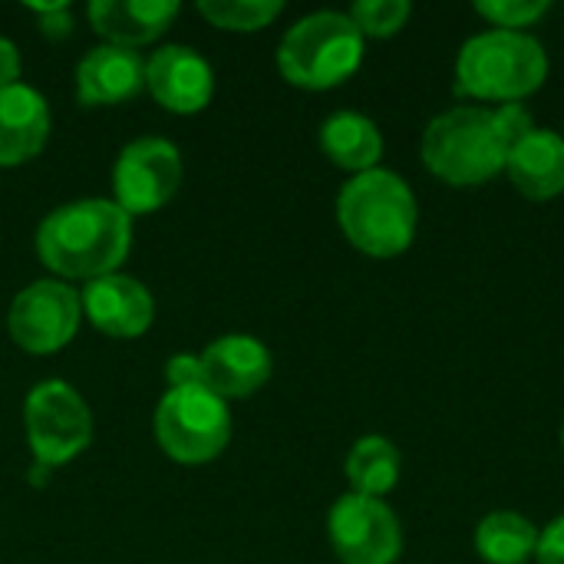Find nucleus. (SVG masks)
<instances>
[{
    "label": "nucleus",
    "mask_w": 564,
    "mask_h": 564,
    "mask_svg": "<svg viewBox=\"0 0 564 564\" xmlns=\"http://www.w3.org/2000/svg\"><path fill=\"white\" fill-rule=\"evenodd\" d=\"M132 248V218L106 198H83L53 208L36 228L40 261L73 281L116 274Z\"/></svg>",
    "instance_id": "obj_1"
},
{
    "label": "nucleus",
    "mask_w": 564,
    "mask_h": 564,
    "mask_svg": "<svg viewBox=\"0 0 564 564\" xmlns=\"http://www.w3.org/2000/svg\"><path fill=\"white\" fill-rule=\"evenodd\" d=\"M416 195L387 169L354 175L337 195V221L347 241L370 258H397L416 238Z\"/></svg>",
    "instance_id": "obj_2"
},
{
    "label": "nucleus",
    "mask_w": 564,
    "mask_h": 564,
    "mask_svg": "<svg viewBox=\"0 0 564 564\" xmlns=\"http://www.w3.org/2000/svg\"><path fill=\"white\" fill-rule=\"evenodd\" d=\"M549 76L542 40L525 30H486L463 43L456 56V89L473 99L522 102Z\"/></svg>",
    "instance_id": "obj_3"
},
{
    "label": "nucleus",
    "mask_w": 564,
    "mask_h": 564,
    "mask_svg": "<svg viewBox=\"0 0 564 564\" xmlns=\"http://www.w3.org/2000/svg\"><path fill=\"white\" fill-rule=\"evenodd\" d=\"M509 142L492 109L456 106L436 116L423 132L426 169L449 185H482L506 172Z\"/></svg>",
    "instance_id": "obj_4"
},
{
    "label": "nucleus",
    "mask_w": 564,
    "mask_h": 564,
    "mask_svg": "<svg viewBox=\"0 0 564 564\" xmlns=\"http://www.w3.org/2000/svg\"><path fill=\"white\" fill-rule=\"evenodd\" d=\"M364 63V33L347 13L317 10L301 17L278 46V69L291 86L334 89Z\"/></svg>",
    "instance_id": "obj_5"
},
{
    "label": "nucleus",
    "mask_w": 564,
    "mask_h": 564,
    "mask_svg": "<svg viewBox=\"0 0 564 564\" xmlns=\"http://www.w3.org/2000/svg\"><path fill=\"white\" fill-rule=\"evenodd\" d=\"M23 423L33 453V486H43L46 473L73 463L93 440V413L79 390L63 380H43L30 390L23 403Z\"/></svg>",
    "instance_id": "obj_6"
},
{
    "label": "nucleus",
    "mask_w": 564,
    "mask_h": 564,
    "mask_svg": "<svg viewBox=\"0 0 564 564\" xmlns=\"http://www.w3.org/2000/svg\"><path fill=\"white\" fill-rule=\"evenodd\" d=\"M155 440L182 466H202L225 453L231 440L228 403L208 387L169 390L155 406Z\"/></svg>",
    "instance_id": "obj_7"
},
{
    "label": "nucleus",
    "mask_w": 564,
    "mask_h": 564,
    "mask_svg": "<svg viewBox=\"0 0 564 564\" xmlns=\"http://www.w3.org/2000/svg\"><path fill=\"white\" fill-rule=\"evenodd\" d=\"M330 549L340 564H393L403 552L400 519L383 499L347 492L327 516Z\"/></svg>",
    "instance_id": "obj_8"
},
{
    "label": "nucleus",
    "mask_w": 564,
    "mask_h": 564,
    "mask_svg": "<svg viewBox=\"0 0 564 564\" xmlns=\"http://www.w3.org/2000/svg\"><path fill=\"white\" fill-rule=\"evenodd\" d=\"M83 304L79 294L63 281H33L23 288L7 314L10 337L20 350L46 357L63 350L79 330Z\"/></svg>",
    "instance_id": "obj_9"
},
{
    "label": "nucleus",
    "mask_w": 564,
    "mask_h": 564,
    "mask_svg": "<svg viewBox=\"0 0 564 564\" xmlns=\"http://www.w3.org/2000/svg\"><path fill=\"white\" fill-rule=\"evenodd\" d=\"M182 152L159 135L132 139L112 169V188H116V205L135 218V215H152L159 212L182 185Z\"/></svg>",
    "instance_id": "obj_10"
},
{
    "label": "nucleus",
    "mask_w": 564,
    "mask_h": 564,
    "mask_svg": "<svg viewBox=\"0 0 564 564\" xmlns=\"http://www.w3.org/2000/svg\"><path fill=\"white\" fill-rule=\"evenodd\" d=\"M145 89L169 112L192 116L212 102L215 69L198 50L169 43L159 53H152V59L145 63Z\"/></svg>",
    "instance_id": "obj_11"
},
{
    "label": "nucleus",
    "mask_w": 564,
    "mask_h": 564,
    "mask_svg": "<svg viewBox=\"0 0 564 564\" xmlns=\"http://www.w3.org/2000/svg\"><path fill=\"white\" fill-rule=\"evenodd\" d=\"M79 304H83V317H89V324L99 334L116 337V340L142 337L155 317V301L149 288L126 274H106V278L86 281Z\"/></svg>",
    "instance_id": "obj_12"
},
{
    "label": "nucleus",
    "mask_w": 564,
    "mask_h": 564,
    "mask_svg": "<svg viewBox=\"0 0 564 564\" xmlns=\"http://www.w3.org/2000/svg\"><path fill=\"white\" fill-rule=\"evenodd\" d=\"M202 380L221 400H245L271 380V350L248 334L212 340L202 354Z\"/></svg>",
    "instance_id": "obj_13"
},
{
    "label": "nucleus",
    "mask_w": 564,
    "mask_h": 564,
    "mask_svg": "<svg viewBox=\"0 0 564 564\" xmlns=\"http://www.w3.org/2000/svg\"><path fill=\"white\" fill-rule=\"evenodd\" d=\"M145 89V59L135 50L102 43L76 66V99L83 106H119Z\"/></svg>",
    "instance_id": "obj_14"
},
{
    "label": "nucleus",
    "mask_w": 564,
    "mask_h": 564,
    "mask_svg": "<svg viewBox=\"0 0 564 564\" xmlns=\"http://www.w3.org/2000/svg\"><path fill=\"white\" fill-rule=\"evenodd\" d=\"M50 139V106L33 86L0 89V169L23 165L43 152Z\"/></svg>",
    "instance_id": "obj_15"
},
{
    "label": "nucleus",
    "mask_w": 564,
    "mask_h": 564,
    "mask_svg": "<svg viewBox=\"0 0 564 564\" xmlns=\"http://www.w3.org/2000/svg\"><path fill=\"white\" fill-rule=\"evenodd\" d=\"M506 172L512 185L532 198L549 202L564 192V135L555 129H532L519 142L509 145Z\"/></svg>",
    "instance_id": "obj_16"
},
{
    "label": "nucleus",
    "mask_w": 564,
    "mask_h": 564,
    "mask_svg": "<svg viewBox=\"0 0 564 564\" xmlns=\"http://www.w3.org/2000/svg\"><path fill=\"white\" fill-rule=\"evenodd\" d=\"M178 17L175 0H96L89 3L93 30L112 46H145L159 40Z\"/></svg>",
    "instance_id": "obj_17"
},
{
    "label": "nucleus",
    "mask_w": 564,
    "mask_h": 564,
    "mask_svg": "<svg viewBox=\"0 0 564 564\" xmlns=\"http://www.w3.org/2000/svg\"><path fill=\"white\" fill-rule=\"evenodd\" d=\"M321 149L337 169L360 175V172L377 169V162L383 155V135L370 116L354 112V109H340V112L324 119Z\"/></svg>",
    "instance_id": "obj_18"
},
{
    "label": "nucleus",
    "mask_w": 564,
    "mask_h": 564,
    "mask_svg": "<svg viewBox=\"0 0 564 564\" xmlns=\"http://www.w3.org/2000/svg\"><path fill=\"white\" fill-rule=\"evenodd\" d=\"M539 529L519 512H489L476 525V552L486 564H525L535 558Z\"/></svg>",
    "instance_id": "obj_19"
},
{
    "label": "nucleus",
    "mask_w": 564,
    "mask_h": 564,
    "mask_svg": "<svg viewBox=\"0 0 564 564\" xmlns=\"http://www.w3.org/2000/svg\"><path fill=\"white\" fill-rule=\"evenodd\" d=\"M400 469H403L400 449L387 436H364L350 446L347 482H350V492L357 496L383 499L400 482Z\"/></svg>",
    "instance_id": "obj_20"
},
{
    "label": "nucleus",
    "mask_w": 564,
    "mask_h": 564,
    "mask_svg": "<svg viewBox=\"0 0 564 564\" xmlns=\"http://www.w3.org/2000/svg\"><path fill=\"white\" fill-rule=\"evenodd\" d=\"M284 10L281 0H202L198 13L228 33H254L261 26H268L271 20H278Z\"/></svg>",
    "instance_id": "obj_21"
},
{
    "label": "nucleus",
    "mask_w": 564,
    "mask_h": 564,
    "mask_svg": "<svg viewBox=\"0 0 564 564\" xmlns=\"http://www.w3.org/2000/svg\"><path fill=\"white\" fill-rule=\"evenodd\" d=\"M410 13V0H357L347 17L364 36H393L406 26Z\"/></svg>",
    "instance_id": "obj_22"
},
{
    "label": "nucleus",
    "mask_w": 564,
    "mask_h": 564,
    "mask_svg": "<svg viewBox=\"0 0 564 564\" xmlns=\"http://www.w3.org/2000/svg\"><path fill=\"white\" fill-rule=\"evenodd\" d=\"M549 7H552L549 0H479L476 3L479 17L496 23V30L532 26L535 20H542L549 13Z\"/></svg>",
    "instance_id": "obj_23"
},
{
    "label": "nucleus",
    "mask_w": 564,
    "mask_h": 564,
    "mask_svg": "<svg viewBox=\"0 0 564 564\" xmlns=\"http://www.w3.org/2000/svg\"><path fill=\"white\" fill-rule=\"evenodd\" d=\"M492 112H496V122H499V129H502V135H506L509 145L519 142L525 132L535 129V119H532V112H529L522 102H502V106H496Z\"/></svg>",
    "instance_id": "obj_24"
},
{
    "label": "nucleus",
    "mask_w": 564,
    "mask_h": 564,
    "mask_svg": "<svg viewBox=\"0 0 564 564\" xmlns=\"http://www.w3.org/2000/svg\"><path fill=\"white\" fill-rule=\"evenodd\" d=\"M165 380H169V390H178V387H205V380H202V360L192 357V354H175L165 364Z\"/></svg>",
    "instance_id": "obj_25"
},
{
    "label": "nucleus",
    "mask_w": 564,
    "mask_h": 564,
    "mask_svg": "<svg viewBox=\"0 0 564 564\" xmlns=\"http://www.w3.org/2000/svg\"><path fill=\"white\" fill-rule=\"evenodd\" d=\"M535 562L539 564H564V516H558L555 522H549V525L539 532Z\"/></svg>",
    "instance_id": "obj_26"
},
{
    "label": "nucleus",
    "mask_w": 564,
    "mask_h": 564,
    "mask_svg": "<svg viewBox=\"0 0 564 564\" xmlns=\"http://www.w3.org/2000/svg\"><path fill=\"white\" fill-rule=\"evenodd\" d=\"M30 10L40 13V26L53 40H63L69 33V26H73V17H69L66 3H43V7H30Z\"/></svg>",
    "instance_id": "obj_27"
},
{
    "label": "nucleus",
    "mask_w": 564,
    "mask_h": 564,
    "mask_svg": "<svg viewBox=\"0 0 564 564\" xmlns=\"http://www.w3.org/2000/svg\"><path fill=\"white\" fill-rule=\"evenodd\" d=\"M20 69H23V63H20V50H17V43H13V40H7V36H0V89L17 86Z\"/></svg>",
    "instance_id": "obj_28"
},
{
    "label": "nucleus",
    "mask_w": 564,
    "mask_h": 564,
    "mask_svg": "<svg viewBox=\"0 0 564 564\" xmlns=\"http://www.w3.org/2000/svg\"><path fill=\"white\" fill-rule=\"evenodd\" d=\"M562 446H564V430H562Z\"/></svg>",
    "instance_id": "obj_29"
}]
</instances>
